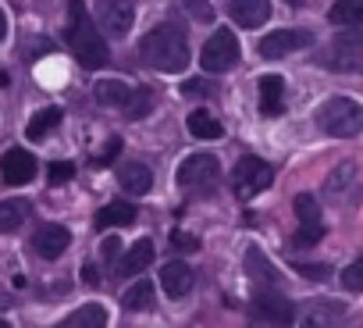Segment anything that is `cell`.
Instances as JSON below:
<instances>
[{"mask_svg":"<svg viewBox=\"0 0 363 328\" xmlns=\"http://www.w3.org/2000/svg\"><path fill=\"white\" fill-rule=\"evenodd\" d=\"M328 65L338 68V72L363 75V33H342V36H335V43L328 50Z\"/></svg>","mask_w":363,"mask_h":328,"instance_id":"ba28073f","label":"cell"},{"mask_svg":"<svg viewBox=\"0 0 363 328\" xmlns=\"http://www.w3.org/2000/svg\"><path fill=\"white\" fill-rule=\"evenodd\" d=\"M0 328H11V324H8V321H4V317H0Z\"/></svg>","mask_w":363,"mask_h":328,"instance_id":"b9f144b4","label":"cell"},{"mask_svg":"<svg viewBox=\"0 0 363 328\" xmlns=\"http://www.w3.org/2000/svg\"><path fill=\"white\" fill-rule=\"evenodd\" d=\"M132 22H135L132 0H100V26L111 40H125Z\"/></svg>","mask_w":363,"mask_h":328,"instance_id":"30bf717a","label":"cell"},{"mask_svg":"<svg viewBox=\"0 0 363 328\" xmlns=\"http://www.w3.org/2000/svg\"><path fill=\"white\" fill-rule=\"evenodd\" d=\"M132 93H135V86H128L125 79H100L96 82V100L104 107H125L132 100Z\"/></svg>","mask_w":363,"mask_h":328,"instance_id":"ffe728a7","label":"cell"},{"mask_svg":"<svg viewBox=\"0 0 363 328\" xmlns=\"http://www.w3.org/2000/svg\"><path fill=\"white\" fill-rule=\"evenodd\" d=\"M100 253H104V257H118V253H121V239H118V236H107V239L100 243Z\"/></svg>","mask_w":363,"mask_h":328,"instance_id":"74e56055","label":"cell"},{"mask_svg":"<svg viewBox=\"0 0 363 328\" xmlns=\"http://www.w3.org/2000/svg\"><path fill=\"white\" fill-rule=\"evenodd\" d=\"M317 125L335 139H352L363 132V107L349 97H331L317 107Z\"/></svg>","mask_w":363,"mask_h":328,"instance_id":"3957f363","label":"cell"},{"mask_svg":"<svg viewBox=\"0 0 363 328\" xmlns=\"http://www.w3.org/2000/svg\"><path fill=\"white\" fill-rule=\"evenodd\" d=\"M4 36H8V15L0 11V43H4Z\"/></svg>","mask_w":363,"mask_h":328,"instance_id":"ab89813d","label":"cell"},{"mask_svg":"<svg viewBox=\"0 0 363 328\" xmlns=\"http://www.w3.org/2000/svg\"><path fill=\"white\" fill-rule=\"evenodd\" d=\"M153 257H157L153 243H150V239H139L135 246H128V253L121 257L118 271H121V275H139V271H146V268L153 264Z\"/></svg>","mask_w":363,"mask_h":328,"instance_id":"44dd1931","label":"cell"},{"mask_svg":"<svg viewBox=\"0 0 363 328\" xmlns=\"http://www.w3.org/2000/svg\"><path fill=\"white\" fill-rule=\"evenodd\" d=\"M186 129H189L196 139H221V136H225V125H221L214 114H207V111H193L189 121H186Z\"/></svg>","mask_w":363,"mask_h":328,"instance_id":"cb8c5ba5","label":"cell"},{"mask_svg":"<svg viewBox=\"0 0 363 328\" xmlns=\"http://www.w3.org/2000/svg\"><path fill=\"white\" fill-rule=\"evenodd\" d=\"M260 114L264 118H278L285 107V79L281 75H260Z\"/></svg>","mask_w":363,"mask_h":328,"instance_id":"ac0fdd59","label":"cell"},{"mask_svg":"<svg viewBox=\"0 0 363 328\" xmlns=\"http://www.w3.org/2000/svg\"><path fill=\"white\" fill-rule=\"evenodd\" d=\"M121 111H125V118H132V121H135V118H146V114L153 111V93H150V89H135L132 100H128Z\"/></svg>","mask_w":363,"mask_h":328,"instance_id":"83f0119b","label":"cell"},{"mask_svg":"<svg viewBox=\"0 0 363 328\" xmlns=\"http://www.w3.org/2000/svg\"><path fill=\"white\" fill-rule=\"evenodd\" d=\"M182 93H186V97H211V82H203V79H189L186 86H182Z\"/></svg>","mask_w":363,"mask_h":328,"instance_id":"e575fe53","label":"cell"},{"mask_svg":"<svg viewBox=\"0 0 363 328\" xmlns=\"http://www.w3.org/2000/svg\"><path fill=\"white\" fill-rule=\"evenodd\" d=\"M271 328H274V324H271Z\"/></svg>","mask_w":363,"mask_h":328,"instance_id":"7bdbcfd3","label":"cell"},{"mask_svg":"<svg viewBox=\"0 0 363 328\" xmlns=\"http://www.w3.org/2000/svg\"><path fill=\"white\" fill-rule=\"evenodd\" d=\"M193 268L186 264V261H171V264H164L160 268V289L171 296V300H182V296H189V289H193Z\"/></svg>","mask_w":363,"mask_h":328,"instance_id":"4fadbf2b","label":"cell"},{"mask_svg":"<svg viewBox=\"0 0 363 328\" xmlns=\"http://www.w3.org/2000/svg\"><path fill=\"white\" fill-rule=\"evenodd\" d=\"M26 218H29L26 200H0V232H15Z\"/></svg>","mask_w":363,"mask_h":328,"instance_id":"484cf974","label":"cell"},{"mask_svg":"<svg viewBox=\"0 0 363 328\" xmlns=\"http://www.w3.org/2000/svg\"><path fill=\"white\" fill-rule=\"evenodd\" d=\"M186 11L196 18V22H214V8L207 0H186Z\"/></svg>","mask_w":363,"mask_h":328,"instance_id":"d6a6232c","label":"cell"},{"mask_svg":"<svg viewBox=\"0 0 363 328\" xmlns=\"http://www.w3.org/2000/svg\"><path fill=\"white\" fill-rule=\"evenodd\" d=\"M320 236H324V225H299V232L292 236V243L296 246H313V243H320Z\"/></svg>","mask_w":363,"mask_h":328,"instance_id":"1f68e13d","label":"cell"},{"mask_svg":"<svg viewBox=\"0 0 363 328\" xmlns=\"http://www.w3.org/2000/svg\"><path fill=\"white\" fill-rule=\"evenodd\" d=\"M72 175H75V164L72 160H54L50 172H47L50 186H65V182H72Z\"/></svg>","mask_w":363,"mask_h":328,"instance_id":"f546056e","label":"cell"},{"mask_svg":"<svg viewBox=\"0 0 363 328\" xmlns=\"http://www.w3.org/2000/svg\"><path fill=\"white\" fill-rule=\"evenodd\" d=\"M0 179L4 186H26L36 179V157L29 150H8L0 157Z\"/></svg>","mask_w":363,"mask_h":328,"instance_id":"8fae6325","label":"cell"},{"mask_svg":"<svg viewBox=\"0 0 363 328\" xmlns=\"http://www.w3.org/2000/svg\"><path fill=\"white\" fill-rule=\"evenodd\" d=\"M246 275L253 278V285H267V289H274L281 282V271L267 261V253L260 246H250L246 250Z\"/></svg>","mask_w":363,"mask_h":328,"instance_id":"2e32d148","label":"cell"},{"mask_svg":"<svg viewBox=\"0 0 363 328\" xmlns=\"http://www.w3.org/2000/svg\"><path fill=\"white\" fill-rule=\"evenodd\" d=\"M274 182V168L264 160V157H242L235 168H232V190L239 200H253L257 193H264L267 186Z\"/></svg>","mask_w":363,"mask_h":328,"instance_id":"5b68a950","label":"cell"},{"mask_svg":"<svg viewBox=\"0 0 363 328\" xmlns=\"http://www.w3.org/2000/svg\"><path fill=\"white\" fill-rule=\"evenodd\" d=\"M82 282H89V285H96V282H100V271H96L93 264H86V268H82Z\"/></svg>","mask_w":363,"mask_h":328,"instance_id":"f35d334b","label":"cell"},{"mask_svg":"<svg viewBox=\"0 0 363 328\" xmlns=\"http://www.w3.org/2000/svg\"><path fill=\"white\" fill-rule=\"evenodd\" d=\"M296 214H299V225H324L320 222V207L310 193H299L296 197Z\"/></svg>","mask_w":363,"mask_h":328,"instance_id":"f1b7e54d","label":"cell"},{"mask_svg":"<svg viewBox=\"0 0 363 328\" xmlns=\"http://www.w3.org/2000/svg\"><path fill=\"white\" fill-rule=\"evenodd\" d=\"M178 186L186 193H214L221 186V164L214 153H193L178 164Z\"/></svg>","mask_w":363,"mask_h":328,"instance_id":"277c9868","label":"cell"},{"mask_svg":"<svg viewBox=\"0 0 363 328\" xmlns=\"http://www.w3.org/2000/svg\"><path fill=\"white\" fill-rule=\"evenodd\" d=\"M68 47H72V54L79 58L82 68H104L111 61L107 40L100 36L93 18L86 15L82 0H72V4H68Z\"/></svg>","mask_w":363,"mask_h":328,"instance_id":"7a4b0ae2","label":"cell"},{"mask_svg":"<svg viewBox=\"0 0 363 328\" xmlns=\"http://www.w3.org/2000/svg\"><path fill=\"white\" fill-rule=\"evenodd\" d=\"M328 22L342 29H363V0H335V8L328 11Z\"/></svg>","mask_w":363,"mask_h":328,"instance_id":"7402d4cb","label":"cell"},{"mask_svg":"<svg viewBox=\"0 0 363 328\" xmlns=\"http://www.w3.org/2000/svg\"><path fill=\"white\" fill-rule=\"evenodd\" d=\"M57 125H61V107H43V111H36V114L29 118L26 136H29V139H43V136L54 132Z\"/></svg>","mask_w":363,"mask_h":328,"instance_id":"d4e9b609","label":"cell"},{"mask_svg":"<svg viewBox=\"0 0 363 328\" xmlns=\"http://www.w3.org/2000/svg\"><path fill=\"white\" fill-rule=\"evenodd\" d=\"M342 285H345V289H352V293H363V257H359V261H352V264L342 271Z\"/></svg>","mask_w":363,"mask_h":328,"instance_id":"4dcf8cb0","label":"cell"},{"mask_svg":"<svg viewBox=\"0 0 363 328\" xmlns=\"http://www.w3.org/2000/svg\"><path fill=\"white\" fill-rule=\"evenodd\" d=\"M228 15L242 29H260L271 18V0H228Z\"/></svg>","mask_w":363,"mask_h":328,"instance_id":"5bb4252c","label":"cell"},{"mask_svg":"<svg viewBox=\"0 0 363 328\" xmlns=\"http://www.w3.org/2000/svg\"><path fill=\"white\" fill-rule=\"evenodd\" d=\"M118 153H121V139H118V136H111V139H107V146H104V153H100L96 160H100V164H107V160H114Z\"/></svg>","mask_w":363,"mask_h":328,"instance_id":"8d00e7d4","label":"cell"},{"mask_svg":"<svg viewBox=\"0 0 363 328\" xmlns=\"http://www.w3.org/2000/svg\"><path fill=\"white\" fill-rule=\"evenodd\" d=\"M310 43H313V33H310V29H274V33H267V36L260 40V58L278 61V58L296 54V50H303V47H310Z\"/></svg>","mask_w":363,"mask_h":328,"instance_id":"9c48e42d","label":"cell"},{"mask_svg":"<svg viewBox=\"0 0 363 328\" xmlns=\"http://www.w3.org/2000/svg\"><path fill=\"white\" fill-rule=\"evenodd\" d=\"M118 186L125 193H132V197H143L153 186V172L146 168L143 160H128V164H121V168H118Z\"/></svg>","mask_w":363,"mask_h":328,"instance_id":"e0dca14e","label":"cell"},{"mask_svg":"<svg viewBox=\"0 0 363 328\" xmlns=\"http://www.w3.org/2000/svg\"><path fill=\"white\" fill-rule=\"evenodd\" d=\"M68 243H72V232H68L65 225H43V229L36 232V239H33V250H36L43 261H54V257H61V253L68 250Z\"/></svg>","mask_w":363,"mask_h":328,"instance_id":"9a60e30c","label":"cell"},{"mask_svg":"<svg viewBox=\"0 0 363 328\" xmlns=\"http://www.w3.org/2000/svg\"><path fill=\"white\" fill-rule=\"evenodd\" d=\"M306 4V0H289V8H303Z\"/></svg>","mask_w":363,"mask_h":328,"instance_id":"60d3db41","label":"cell"},{"mask_svg":"<svg viewBox=\"0 0 363 328\" xmlns=\"http://www.w3.org/2000/svg\"><path fill=\"white\" fill-rule=\"evenodd\" d=\"M296 271L306 275V278H328V275H331L324 264H303V261H296Z\"/></svg>","mask_w":363,"mask_h":328,"instance_id":"d590c367","label":"cell"},{"mask_svg":"<svg viewBox=\"0 0 363 328\" xmlns=\"http://www.w3.org/2000/svg\"><path fill=\"white\" fill-rule=\"evenodd\" d=\"M139 54H143V61L150 65V68H157V72H182L189 65V43H186V36H182V29L178 26H157V29H150L143 40H139Z\"/></svg>","mask_w":363,"mask_h":328,"instance_id":"6da1fadb","label":"cell"},{"mask_svg":"<svg viewBox=\"0 0 363 328\" xmlns=\"http://www.w3.org/2000/svg\"><path fill=\"white\" fill-rule=\"evenodd\" d=\"M356 175V164H342V168H335V175H328V190H338V186H345L349 179Z\"/></svg>","mask_w":363,"mask_h":328,"instance_id":"836d02e7","label":"cell"},{"mask_svg":"<svg viewBox=\"0 0 363 328\" xmlns=\"http://www.w3.org/2000/svg\"><path fill=\"white\" fill-rule=\"evenodd\" d=\"M135 222V207L128 200L107 204L104 211H96V229H118V225H132Z\"/></svg>","mask_w":363,"mask_h":328,"instance_id":"603a6c76","label":"cell"},{"mask_svg":"<svg viewBox=\"0 0 363 328\" xmlns=\"http://www.w3.org/2000/svg\"><path fill=\"white\" fill-rule=\"evenodd\" d=\"M253 314H257L260 321L274 324V328H285V324H296V321H299L296 303H292V300H285L278 289H267V285L253 296Z\"/></svg>","mask_w":363,"mask_h":328,"instance_id":"52a82bcc","label":"cell"},{"mask_svg":"<svg viewBox=\"0 0 363 328\" xmlns=\"http://www.w3.org/2000/svg\"><path fill=\"white\" fill-rule=\"evenodd\" d=\"M54 328H107V307L104 303H82L68 317H61Z\"/></svg>","mask_w":363,"mask_h":328,"instance_id":"d6986e66","label":"cell"},{"mask_svg":"<svg viewBox=\"0 0 363 328\" xmlns=\"http://www.w3.org/2000/svg\"><path fill=\"white\" fill-rule=\"evenodd\" d=\"M121 303H125L128 310H150V307H153V285L139 278V282H135V285L121 296Z\"/></svg>","mask_w":363,"mask_h":328,"instance_id":"4316f807","label":"cell"},{"mask_svg":"<svg viewBox=\"0 0 363 328\" xmlns=\"http://www.w3.org/2000/svg\"><path fill=\"white\" fill-rule=\"evenodd\" d=\"M200 65L207 72H232L239 65V40H235V33H228V29L214 33L203 43V50H200Z\"/></svg>","mask_w":363,"mask_h":328,"instance_id":"8992f818","label":"cell"},{"mask_svg":"<svg viewBox=\"0 0 363 328\" xmlns=\"http://www.w3.org/2000/svg\"><path fill=\"white\" fill-rule=\"evenodd\" d=\"M342 317H345V303L320 296V300H310L299 310V328H335Z\"/></svg>","mask_w":363,"mask_h":328,"instance_id":"7c38bea8","label":"cell"}]
</instances>
